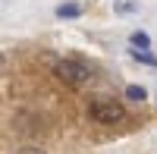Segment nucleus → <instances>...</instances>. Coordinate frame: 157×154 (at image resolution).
<instances>
[{
  "label": "nucleus",
  "instance_id": "20e7f679",
  "mask_svg": "<svg viewBox=\"0 0 157 154\" xmlns=\"http://www.w3.org/2000/svg\"><path fill=\"white\" fill-rule=\"evenodd\" d=\"M78 13H82L78 3H63V6H57V16H63V19H75Z\"/></svg>",
  "mask_w": 157,
  "mask_h": 154
},
{
  "label": "nucleus",
  "instance_id": "f257e3e1",
  "mask_svg": "<svg viewBox=\"0 0 157 154\" xmlns=\"http://www.w3.org/2000/svg\"><path fill=\"white\" fill-rule=\"evenodd\" d=\"M88 117L94 120V123H104V126H113V123H120L126 117V110L120 101H113V98H98V101H91L88 104Z\"/></svg>",
  "mask_w": 157,
  "mask_h": 154
},
{
  "label": "nucleus",
  "instance_id": "39448f33",
  "mask_svg": "<svg viewBox=\"0 0 157 154\" xmlns=\"http://www.w3.org/2000/svg\"><path fill=\"white\" fill-rule=\"evenodd\" d=\"M126 94L132 98V101H145V88H141V85H129V88H126Z\"/></svg>",
  "mask_w": 157,
  "mask_h": 154
},
{
  "label": "nucleus",
  "instance_id": "f03ea898",
  "mask_svg": "<svg viewBox=\"0 0 157 154\" xmlns=\"http://www.w3.org/2000/svg\"><path fill=\"white\" fill-rule=\"evenodd\" d=\"M54 72H57L66 85H85V82L91 79V69L85 66V63H78V60H60L57 66H54Z\"/></svg>",
  "mask_w": 157,
  "mask_h": 154
},
{
  "label": "nucleus",
  "instance_id": "423d86ee",
  "mask_svg": "<svg viewBox=\"0 0 157 154\" xmlns=\"http://www.w3.org/2000/svg\"><path fill=\"white\" fill-rule=\"evenodd\" d=\"M132 44L141 50V47H148V44H151V38H148L145 32H135V35H132Z\"/></svg>",
  "mask_w": 157,
  "mask_h": 154
},
{
  "label": "nucleus",
  "instance_id": "7ed1b4c3",
  "mask_svg": "<svg viewBox=\"0 0 157 154\" xmlns=\"http://www.w3.org/2000/svg\"><path fill=\"white\" fill-rule=\"evenodd\" d=\"M129 54H132V60H138V63H148V66H157V57H154V54H148V50H138V47H132Z\"/></svg>",
  "mask_w": 157,
  "mask_h": 154
},
{
  "label": "nucleus",
  "instance_id": "0eeeda50",
  "mask_svg": "<svg viewBox=\"0 0 157 154\" xmlns=\"http://www.w3.org/2000/svg\"><path fill=\"white\" fill-rule=\"evenodd\" d=\"M22 154H41V151H35V148H29V151H22Z\"/></svg>",
  "mask_w": 157,
  "mask_h": 154
}]
</instances>
